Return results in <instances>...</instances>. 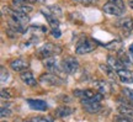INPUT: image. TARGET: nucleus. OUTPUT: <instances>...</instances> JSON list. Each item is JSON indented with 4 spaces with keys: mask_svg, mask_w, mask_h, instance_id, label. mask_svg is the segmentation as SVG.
<instances>
[{
    "mask_svg": "<svg viewBox=\"0 0 133 122\" xmlns=\"http://www.w3.org/2000/svg\"><path fill=\"white\" fill-rule=\"evenodd\" d=\"M62 52V47L58 46V44H53V43H46L43 44L42 47L38 49V57L39 58H49L52 56H57L61 54Z\"/></svg>",
    "mask_w": 133,
    "mask_h": 122,
    "instance_id": "obj_1",
    "label": "nucleus"
},
{
    "mask_svg": "<svg viewBox=\"0 0 133 122\" xmlns=\"http://www.w3.org/2000/svg\"><path fill=\"white\" fill-rule=\"evenodd\" d=\"M74 95L80 100H94V101H101L104 95L100 94L99 91H92V90H74Z\"/></svg>",
    "mask_w": 133,
    "mask_h": 122,
    "instance_id": "obj_2",
    "label": "nucleus"
},
{
    "mask_svg": "<svg viewBox=\"0 0 133 122\" xmlns=\"http://www.w3.org/2000/svg\"><path fill=\"white\" fill-rule=\"evenodd\" d=\"M3 11H4V14L6 12V14L9 15L10 17H11V20H14V21H16V22H20V24L22 25H27V22L30 21L29 16L26 14H24V12H20V11H16V10L14 9H10V8H3Z\"/></svg>",
    "mask_w": 133,
    "mask_h": 122,
    "instance_id": "obj_3",
    "label": "nucleus"
},
{
    "mask_svg": "<svg viewBox=\"0 0 133 122\" xmlns=\"http://www.w3.org/2000/svg\"><path fill=\"white\" fill-rule=\"evenodd\" d=\"M63 70L66 74H75L79 69V62L74 57H65L62 62Z\"/></svg>",
    "mask_w": 133,
    "mask_h": 122,
    "instance_id": "obj_4",
    "label": "nucleus"
},
{
    "mask_svg": "<svg viewBox=\"0 0 133 122\" xmlns=\"http://www.w3.org/2000/svg\"><path fill=\"white\" fill-rule=\"evenodd\" d=\"M39 81L43 84L51 85V86H59L63 84V80L61 76L53 73H47V74H42L39 76Z\"/></svg>",
    "mask_w": 133,
    "mask_h": 122,
    "instance_id": "obj_5",
    "label": "nucleus"
},
{
    "mask_svg": "<svg viewBox=\"0 0 133 122\" xmlns=\"http://www.w3.org/2000/svg\"><path fill=\"white\" fill-rule=\"evenodd\" d=\"M96 48V43L95 41H91V40H84L79 42V44L75 48V53L78 54H85V53H90Z\"/></svg>",
    "mask_w": 133,
    "mask_h": 122,
    "instance_id": "obj_6",
    "label": "nucleus"
},
{
    "mask_svg": "<svg viewBox=\"0 0 133 122\" xmlns=\"http://www.w3.org/2000/svg\"><path fill=\"white\" fill-rule=\"evenodd\" d=\"M81 106L89 113H99L102 110V106L99 101H94V100H81Z\"/></svg>",
    "mask_w": 133,
    "mask_h": 122,
    "instance_id": "obj_7",
    "label": "nucleus"
},
{
    "mask_svg": "<svg viewBox=\"0 0 133 122\" xmlns=\"http://www.w3.org/2000/svg\"><path fill=\"white\" fill-rule=\"evenodd\" d=\"M102 10H104L106 14H109V15H115V16H121V15H122L124 11H126L124 9L119 8L118 5L112 4V3H106V4L102 6Z\"/></svg>",
    "mask_w": 133,
    "mask_h": 122,
    "instance_id": "obj_8",
    "label": "nucleus"
},
{
    "mask_svg": "<svg viewBox=\"0 0 133 122\" xmlns=\"http://www.w3.org/2000/svg\"><path fill=\"white\" fill-rule=\"evenodd\" d=\"M95 89L99 91L100 94L102 95H110L112 93V85L110 84L109 81H105V80H99V81H96L95 84Z\"/></svg>",
    "mask_w": 133,
    "mask_h": 122,
    "instance_id": "obj_9",
    "label": "nucleus"
},
{
    "mask_svg": "<svg viewBox=\"0 0 133 122\" xmlns=\"http://www.w3.org/2000/svg\"><path fill=\"white\" fill-rule=\"evenodd\" d=\"M10 67L15 72H24L30 67V63L24 59H15V61L10 62Z\"/></svg>",
    "mask_w": 133,
    "mask_h": 122,
    "instance_id": "obj_10",
    "label": "nucleus"
},
{
    "mask_svg": "<svg viewBox=\"0 0 133 122\" xmlns=\"http://www.w3.org/2000/svg\"><path fill=\"white\" fill-rule=\"evenodd\" d=\"M117 26L123 31V33L129 35L133 30V20L131 19V17H126V19L118 21V22H117Z\"/></svg>",
    "mask_w": 133,
    "mask_h": 122,
    "instance_id": "obj_11",
    "label": "nucleus"
},
{
    "mask_svg": "<svg viewBox=\"0 0 133 122\" xmlns=\"http://www.w3.org/2000/svg\"><path fill=\"white\" fill-rule=\"evenodd\" d=\"M27 104L30 105V107L33 110H38V111H46L47 110V102L43 100H35V99H27L26 100Z\"/></svg>",
    "mask_w": 133,
    "mask_h": 122,
    "instance_id": "obj_12",
    "label": "nucleus"
},
{
    "mask_svg": "<svg viewBox=\"0 0 133 122\" xmlns=\"http://www.w3.org/2000/svg\"><path fill=\"white\" fill-rule=\"evenodd\" d=\"M117 75H118V79L122 81V83H126V84H133V73L129 72L128 69H121V70H117Z\"/></svg>",
    "mask_w": 133,
    "mask_h": 122,
    "instance_id": "obj_13",
    "label": "nucleus"
},
{
    "mask_svg": "<svg viewBox=\"0 0 133 122\" xmlns=\"http://www.w3.org/2000/svg\"><path fill=\"white\" fill-rule=\"evenodd\" d=\"M20 78H21V80L24 81L26 85H29V86H35V85L37 84V81H36V79H35V76H33V74L31 73V72H22L21 74H20Z\"/></svg>",
    "mask_w": 133,
    "mask_h": 122,
    "instance_id": "obj_14",
    "label": "nucleus"
},
{
    "mask_svg": "<svg viewBox=\"0 0 133 122\" xmlns=\"http://www.w3.org/2000/svg\"><path fill=\"white\" fill-rule=\"evenodd\" d=\"M43 64H44V67L47 68L48 70L52 72L53 74H61V69L58 68L57 62L54 61V59H52V58H47Z\"/></svg>",
    "mask_w": 133,
    "mask_h": 122,
    "instance_id": "obj_15",
    "label": "nucleus"
},
{
    "mask_svg": "<svg viewBox=\"0 0 133 122\" xmlns=\"http://www.w3.org/2000/svg\"><path fill=\"white\" fill-rule=\"evenodd\" d=\"M107 62H109V66L112 67L116 72L121 70V69H124V67H126L122 62L119 61L118 58H116V57H114V56H109V57H107Z\"/></svg>",
    "mask_w": 133,
    "mask_h": 122,
    "instance_id": "obj_16",
    "label": "nucleus"
},
{
    "mask_svg": "<svg viewBox=\"0 0 133 122\" xmlns=\"http://www.w3.org/2000/svg\"><path fill=\"white\" fill-rule=\"evenodd\" d=\"M100 69L104 72L105 74L109 76L111 80H116L118 78V75H117V72H115V69L112 67H110L109 64H100Z\"/></svg>",
    "mask_w": 133,
    "mask_h": 122,
    "instance_id": "obj_17",
    "label": "nucleus"
},
{
    "mask_svg": "<svg viewBox=\"0 0 133 122\" xmlns=\"http://www.w3.org/2000/svg\"><path fill=\"white\" fill-rule=\"evenodd\" d=\"M42 14H48V15H53V16H56V17H59V16H62V10L59 6H48L46 9L42 10Z\"/></svg>",
    "mask_w": 133,
    "mask_h": 122,
    "instance_id": "obj_18",
    "label": "nucleus"
},
{
    "mask_svg": "<svg viewBox=\"0 0 133 122\" xmlns=\"http://www.w3.org/2000/svg\"><path fill=\"white\" fill-rule=\"evenodd\" d=\"M73 108L68 107V106H61V107H58L56 110V115H57L58 117H66V116H69L73 113Z\"/></svg>",
    "mask_w": 133,
    "mask_h": 122,
    "instance_id": "obj_19",
    "label": "nucleus"
},
{
    "mask_svg": "<svg viewBox=\"0 0 133 122\" xmlns=\"http://www.w3.org/2000/svg\"><path fill=\"white\" fill-rule=\"evenodd\" d=\"M117 110H118V112L121 113V115H123L126 117L133 118V108L132 107H129L127 105H119Z\"/></svg>",
    "mask_w": 133,
    "mask_h": 122,
    "instance_id": "obj_20",
    "label": "nucleus"
},
{
    "mask_svg": "<svg viewBox=\"0 0 133 122\" xmlns=\"http://www.w3.org/2000/svg\"><path fill=\"white\" fill-rule=\"evenodd\" d=\"M9 27L15 31V32H19V33H24L25 32V25L20 24V22H16L14 20H10L9 22Z\"/></svg>",
    "mask_w": 133,
    "mask_h": 122,
    "instance_id": "obj_21",
    "label": "nucleus"
},
{
    "mask_svg": "<svg viewBox=\"0 0 133 122\" xmlns=\"http://www.w3.org/2000/svg\"><path fill=\"white\" fill-rule=\"evenodd\" d=\"M12 6H14V10L20 11V12H24V14H27V12L32 11V6L27 4H12Z\"/></svg>",
    "mask_w": 133,
    "mask_h": 122,
    "instance_id": "obj_22",
    "label": "nucleus"
},
{
    "mask_svg": "<svg viewBox=\"0 0 133 122\" xmlns=\"http://www.w3.org/2000/svg\"><path fill=\"white\" fill-rule=\"evenodd\" d=\"M43 15L46 16V19H47L48 24L51 25V27L52 28H58V26H59V21H58V19L56 17V16L48 15V14H43Z\"/></svg>",
    "mask_w": 133,
    "mask_h": 122,
    "instance_id": "obj_23",
    "label": "nucleus"
},
{
    "mask_svg": "<svg viewBox=\"0 0 133 122\" xmlns=\"http://www.w3.org/2000/svg\"><path fill=\"white\" fill-rule=\"evenodd\" d=\"M121 46H122V43H121V41H118V40L111 41L110 43L105 44L106 48H109V49H115V51H119V49H121Z\"/></svg>",
    "mask_w": 133,
    "mask_h": 122,
    "instance_id": "obj_24",
    "label": "nucleus"
},
{
    "mask_svg": "<svg viewBox=\"0 0 133 122\" xmlns=\"http://www.w3.org/2000/svg\"><path fill=\"white\" fill-rule=\"evenodd\" d=\"M117 52H118V59L122 62L126 67H128L131 63H129V59H128V57H127V54H124L123 52H122V49H119V51H117Z\"/></svg>",
    "mask_w": 133,
    "mask_h": 122,
    "instance_id": "obj_25",
    "label": "nucleus"
},
{
    "mask_svg": "<svg viewBox=\"0 0 133 122\" xmlns=\"http://www.w3.org/2000/svg\"><path fill=\"white\" fill-rule=\"evenodd\" d=\"M122 94H123L124 98H127L129 101L133 104V90L128 89V88H123V89H122Z\"/></svg>",
    "mask_w": 133,
    "mask_h": 122,
    "instance_id": "obj_26",
    "label": "nucleus"
},
{
    "mask_svg": "<svg viewBox=\"0 0 133 122\" xmlns=\"http://www.w3.org/2000/svg\"><path fill=\"white\" fill-rule=\"evenodd\" d=\"M115 122H133L131 118L126 117L123 115H117V116H115Z\"/></svg>",
    "mask_w": 133,
    "mask_h": 122,
    "instance_id": "obj_27",
    "label": "nucleus"
},
{
    "mask_svg": "<svg viewBox=\"0 0 133 122\" xmlns=\"http://www.w3.org/2000/svg\"><path fill=\"white\" fill-rule=\"evenodd\" d=\"M0 79H1V83H5L6 80H8V78H9V73H8V70L5 69L4 67H1V72H0Z\"/></svg>",
    "mask_w": 133,
    "mask_h": 122,
    "instance_id": "obj_28",
    "label": "nucleus"
},
{
    "mask_svg": "<svg viewBox=\"0 0 133 122\" xmlns=\"http://www.w3.org/2000/svg\"><path fill=\"white\" fill-rule=\"evenodd\" d=\"M37 3V0H12V4H33Z\"/></svg>",
    "mask_w": 133,
    "mask_h": 122,
    "instance_id": "obj_29",
    "label": "nucleus"
},
{
    "mask_svg": "<svg viewBox=\"0 0 133 122\" xmlns=\"http://www.w3.org/2000/svg\"><path fill=\"white\" fill-rule=\"evenodd\" d=\"M10 108L9 107H5V106H3L1 107V112H0V115H1V117H8V116H10Z\"/></svg>",
    "mask_w": 133,
    "mask_h": 122,
    "instance_id": "obj_30",
    "label": "nucleus"
},
{
    "mask_svg": "<svg viewBox=\"0 0 133 122\" xmlns=\"http://www.w3.org/2000/svg\"><path fill=\"white\" fill-rule=\"evenodd\" d=\"M9 91H10V90H6V89L1 90V93H0V94H1V99H10V98H11V96H12V94H10Z\"/></svg>",
    "mask_w": 133,
    "mask_h": 122,
    "instance_id": "obj_31",
    "label": "nucleus"
},
{
    "mask_svg": "<svg viewBox=\"0 0 133 122\" xmlns=\"http://www.w3.org/2000/svg\"><path fill=\"white\" fill-rule=\"evenodd\" d=\"M109 3L116 4V5H118L119 8H122V9H124V3H123V0H109ZM124 10H126V9H124Z\"/></svg>",
    "mask_w": 133,
    "mask_h": 122,
    "instance_id": "obj_32",
    "label": "nucleus"
},
{
    "mask_svg": "<svg viewBox=\"0 0 133 122\" xmlns=\"http://www.w3.org/2000/svg\"><path fill=\"white\" fill-rule=\"evenodd\" d=\"M61 31H59V28H52V36L56 38H59L61 37Z\"/></svg>",
    "mask_w": 133,
    "mask_h": 122,
    "instance_id": "obj_33",
    "label": "nucleus"
},
{
    "mask_svg": "<svg viewBox=\"0 0 133 122\" xmlns=\"http://www.w3.org/2000/svg\"><path fill=\"white\" fill-rule=\"evenodd\" d=\"M78 3H80V4H83V5H91L95 0H76Z\"/></svg>",
    "mask_w": 133,
    "mask_h": 122,
    "instance_id": "obj_34",
    "label": "nucleus"
},
{
    "mask_svg": "<svg viewBox=\"0 0 133 122\" xmlns=\"http://www.w3.org/2000/svg\"><path fill=\"white\" fill-rule=\"evenodd\" d=\"M128 51H129V54H131V57H132V59H133V43L128 47Z\"/></svg>",
    "mask_w": 133,
    "mask_h": 122,
    "instance_id": "obj_35",
    "label": "nucleus"
},
{
    "mask_svg": "<svg viewBox=\"0 0 133 122\" xmlns=\"http://www.w3.org/2000/svg\"><path fill=\"white\" fill-rule=\"evenodd\" d=\"M127 3H128L129 8H131V9H133V0H128V1H127Z\"/></svg>",
    "mask_w": 133,
    "mask_h": 122,
    "instance_id": "obj_36",
    "label": "nucleus"
},
{
    "mask_svg": "<svg viewBox=\"0 0 133 122\" xmlns=\"http://www.w3.org/2000/svg\"><path fill=\"white\" fill-rule=\"evenodd\" d=\"M46 0H37V3H44Z\"/></svg>",
    "mask_w": 133,
    "mask_h": 122,
    "instance_id": "obj_37",
    "label": "nucleus"
}]
</instances>
